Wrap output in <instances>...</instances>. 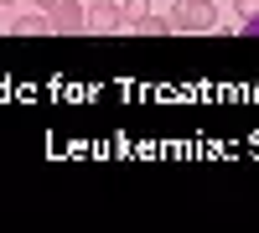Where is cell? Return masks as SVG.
<instances>
[{
    "mask_svg": "<svg viewBox=\"0 0 259 233\" xmlns=\"http://www.w3.org/2000/svg\"><path fill=\"white\" fill-rule=\"evenodd\" d=\"M166 26L182 31V36H197V31H223V21H218V6H212V0H177L171 16H166Z\"/></svg>",
    "mask_w": 259,
    "mask_h": 233,
    "instance_id": "cell-1",
    "label": "cell"
},
{
    "mask_svg": "<svg viewBox=\"0 0 259 233\" xmlns=\"http://www.w3.org/2000/svg\"><path fill=\"white\" fill-rule=\"evenodd\" d=\"M36 11L52 21V31H83V6L78 0H36Z\"/></svg>",
    "mask_w": 259,
    "mask_h": 233,
    "instance_id": "cell-2",
    "label": "cell"
},
{
    "mask_svg": "<svg viewBox=\"0 0 259 233\" xmlns=\"http://www.w3.org/2000/svg\"><path fill=\"white\" fill-rule=\"evenodd\" d=\"M83 31H124V6H114V0L89 6L83 11Z\"/></svg>",
    "mask_w": 259,
    "mask_h": 233,
    "instance_id": "cell-3",
    "label": "cell"
},
{
    "mask_svg": "<svg viewBox=\"0 0 259 233\" xmlns=\"http://www.w3.org/2000/svg\"><path fill=\"white\" fill-rule=\"evenodd\" d=\"M145 16H156V11H150V0H124V31H135Z\"/></svg>",
    "mask_w": 259,
    "mask_h": 233,
    "instance_id": "cell-4",
    "label": "cell"
},
{
    "mask_svg": "<svg viewBox=\"0 0 259 233\" xmlns=\"http://www.w3.org/2000/svg\"><path fill=\"white\" fill-rule=\"evenodd\" d=\"M11 31H52L47 16H11Z\"/></svg>",
    "mask_w": 259,
    "mask_h": 233,
    "instance_id": "cell-5",
    "label": "cell"
},
{
    "mask_svg": "<svg viewBox=\"0 0 259 233\" xmlns=\"http://www.w3.org/2000/svg\"><path fill=\"white\" fill-rule=\"evenodd\" d=\"M135 31H150V36H156V31H171V26H166V21H161V16H145V21H140V26H135Z\"/></svg>",
    "mask_w": 259,
    "mask_h": 233,
    "instance_id": "cell-6",
    "label": "cell"
},
{
    "mask_svg": "<svg viewBox=\"0 0 259 233\" xmlns=\"http://www.w3.org/2000/svg\"><path fill=\"white\" fill-rule=\"evenodd\" d=\"M239 31H244V36H259V11H254V16H244V26H239Z\"/></svg>",
    "mask_w": 259,
    "mask_h": 233,
    "instance_id": "cell-7",
    "label": "cell"
},
{
    "mask_svg": "<svg viewBox=\"0 0 259 233\" xmlns=\"http://www.w3.org/2000/svg\"><path fill=\"white\" fill-rule=\"evenodd\" d=\"M0 6H16V0H0Z\"/></svg>",
    "mask_w": 259,
    "mask_h": 233,
    "instance_id": "cell-8",
    "label": "cell"
},
{
    "mask_svg": "<svg viewBox=\"0 0 259 233\" xmlns=\"http://www.w3.org/2000/svg\"><path fill=\"white\" fill-rule=\"evenodd\" d=\"M89 6H99V0H89Z\"/></svg>",
    "mask_w": 259,
    "mask_h": 233,
    "instance_id": "cell-9",
    "label": "cell"
}]
</instances>
